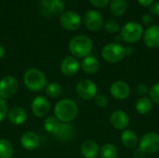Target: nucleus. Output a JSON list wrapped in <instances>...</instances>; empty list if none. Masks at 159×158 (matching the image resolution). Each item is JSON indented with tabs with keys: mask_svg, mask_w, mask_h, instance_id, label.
<instances>
[{
	"mask_svg": "<svg viewBox=\"0 0 159 158\" xmlns=\"http://www.w3.org/2000/svg\"><path fill=\"white\" fill-rule=\"evenodd\" d=\"M55 117L61 123H70L78 114L76 103L70 99H62L58 102L54 107Z\"/></svg>",
	"mask_w": 159,
	"mask_h": 158,
	"instance_id": "obj_1",
	"label": "nucleus"
},
{
	"mask_svg": "<svg viewBox=\"0 0 159 158\" xmlns=\"http://www.w3.org/2000/svg\"><path fill=\"white\" fill-rule=\"evenodd\" d=\"M92 41L87 35H76L69 42V50L75 58H85L92 50Z\"/></svg>",
	"mask_w": 159,
	"mask_h": 158,
	"instance_id": "obj_2",
	"label": "nucleus"
},
{
	"mask_svg": "<svg viewBox=\"0 0 159 158\" xmlns=\"http://www.w3.org/2000/svg\"><path fill=\"white\" fill-rule=\"evenodd\" d=\"M23 82L26 88L34 92L42 91L47 86V78L45 74L35 68H31L25 72Z\"/></svg>",
	"mask_w": 159,
	"mask_h": 158,
	"instance_id": "obj_3",
	"label": "nucleus"
},
{
	"mask_svg": "<svg viewBox=\"0 0 159 158\" xmlns=\"http://www.w3.org/2000/svg\"><path fill=\"white\" fill-rule=\"evenodd\" d=\"M120 35L126 43L133 44L138 42L143 35V28L137 21H129L123 25Z\"/></svg>",
	"mask_w": 159,
	"mask_h": 158,
	"instance_id": "obj_4",
	"label": "nucleus"
},
{
	"mask_svg": "<svg viewBox=\"0 0 159 158\" xmlns=\"http://www.w3.org/2000/svg\"><path fill=\"white\" fill-rule=\"evenodd\" d=\"M102 56L107 62L116 63L124 59L126 56L125 47L121 44L113 42L105 45L102 49Z\"/></svg>",
	"mask_w": 159,
	"mask_h": 158,
	"instance_id": "obj_5",
	"label": "nucleus"
},
{
	"mask_svg": "<svg viewBox=\"0 0 159 158\" xmlns=\"http://www.w3.org/2000/svg\"><path fill=\"white\" fill-rule=\"evenodd\" d=\"M139 149L143 154H155L159 151V134L148 132L144 134L139 142Z\"/></svg>",
	"mask_w": 159,
	"mask_h": 158,
	"instance_id": "obj_6",
	"label": "nucleus"
},
{
	"mask_svg": "<svg viewBox=\"0 0 159 158\" xmlns=\"http://www.w3.org/2000/svg\"><path fill=\"white\" fill-rule=\"evenodd\" d=\"M77 95L86 101L94 99L97 96V86L90 79H82L76 85Z\"/></svg>",
	"mask_w": 159,
	"mask_h": 158,
	"instance_id": "obj_7",
	"label": "nucleus"
},
{
	"mask_svg": "<svg viewBox=\"0 0 159 158\" xmlns=\"http://www.w3.org/2000/svg\"><path fill=\"white\" fill-rule=\"evenodd\" d=\"M19 88L18 80L12 75L4 76L0 80V97L4 100L9 99L15 95Z\"/></svg>",
	"mask_w": 159,
	"mask_h": 158,
	"instance_id": "obj_8",
	"label": "nucleus"
},
{
	"mask_svg": "<svg viewBox=\"0 0 159 158\" xmlns=\"http://www.w3.org/2000/svg\"><path fill=\"white\" fill-rule=\"evenodd\" d=\"M60 22L64 29L68 31H75L81 25V18L76 12L69 10L61 14Z\"/></svg>",
	"mask_w": 159,
	"mask_h": 158,
	"instance_id": "obj_9",
	"label": "nucleus"
},
{
	"mask_svg": "<svg viewBox=\"0 0 159 158\" xmlns=\"http://www.w3.org/2000/svg\"><path fill=\"white\" fill-rule=\"evenodd\" d=\"M32 112L37 117H45L50 111V103L44 96H37L32 102Z\"/></svg>",
	"mask_w": 159,
	"mask_h": 158,
	"instance_id": "obj_10",
	"label": "nucleus"
},
{
	"mask_svg": "<svg viewBox=\"0 0 159 158\" xmlns=\"http://www.w3.org/2000/svg\"><path fill=\"white\" fill-rule=\"evenodd\" d=\"M85 24L90 31H99L103 24V19L102 14L95 9H90L85 14Z\"/></svg>",
	"mask_w": 159,
	"mask_h": 158,
	"instance_id": "obj_11",
	"label": "nucleus"
},
{
	"mask_svg": "<svg viewBox=\"0 0 159 158\" xmlns=\"http://www.w3.org/2000/svg\"><path fill=\"white\" fill-rule=\"evenodd\" d=\"M143 42L150 48L159 47V25L153 24L143 32Z\"/></svg>",
	"mask_w": 159,
	"mask_h": 158,
	"instance_id": "obj_12",
	"label": "nucleus"
},
{
	"mask_svg": "<svg viewBox=\"0 0 159 158\" xmlns=\"http://www.w3.org/2000/svg\"><path fill=\"white\" fill-rule=\"evenodd\" d=\"M110 93L115 99L123 101L129 96L130 88L128 83L124 81H116L110 87Z\"/></svg>",
	"mask_w": 159,
	"mask_h": 158,
	"instance_id": "obj_13",
	"label": "nucleus"
},
{
	"mask_svg": "<svg viewBox=\"0 0 159 158\" xmlns=\"http://www.w3.org/2000/svg\"><path fill=\"white\" fill-rule=\"evenodd\" d=\"M112 126L118 130H125L129 125V117L128 114L122 110H116L110 116Z\"/></svg>",
	"mask_w": 159,
	"mask_h": 158,
	"instance_id": "obj_14",
	"label": "nucleus"
},
{
	"mask_svg": "<svg viewBox=\"0 0 159 158\" xmlns=\"http://www.w3.org/2000/svg\"><path fill=\"white\" fill-rule=\"evenodd\" d=\"M79 68H80L79 61H77L76 58L72 56L66 57L61 64V71L66 76L75 75L78 72Z\"/></svg>",
	"mask_w": 159,
	"mask_h": 158,
	"instance_id": "obj_15",
	"label": "nucleus"
},
{
	"mask_svg": "<svg viewBox=\"0 0 159 158\" xmlns=\"http://www.w3.org/2000/svg\"><path fill=\"white\" fill-rule=\"evenodd\" d=\"M20 145L25 149V150H34L39 146V137L37 136L36 133L28 131L25 132L20 139Z\"/></svg>",
	"mask_w": 159,
	"mask_h": 158,
	"instance_id": "obj_16",
	"label": "nucleus"
},
{
	"mask_svg": "<svg viewBox=\"0 0 159 158\" xmlns=\"http://www.w3.org/2000/svg\"><path fill=\"white\" fill-rule=\"evenodd\" d=\"M80 152L85 158H96L99 155L100 149L95 141L87 140L81 144Z\"/></svg>",
	"mask_w": 159,
	"mask_h": 158,
	"instance_id": "obj_17",
	"label": "nucleus"
},
{
	"mask_svg": "<svg viewBox=\"0 0 159 158\" xmlns=\"http://www.w3.org/2000/svg\"><path fill=\"white\" fill-rule=\"evenodd\" d=\"M7 117L10 123L14 125H21L27 119V113L21 107H13L7 113Z\"/></svg>",
	"mask_w": 159,
	"mask_h": 158,
	"instance_id": "obj_18",
	"label": "nucleus"
},
{
	"mask_svg": "<svg viewBox=\"0 0 159 158\" xmlns=\"http://www.w3.org/2000/svg\"><path fill=\"white\" fill-rule=\"evenodd\" d=\"M42 7L46 13L61 14L64 11V4L61 0H43Z\"/></svg>",
	"mask_w": 159,
	"mask_h": 158,
	"instance_id": "obj_19",
	"label": "nucleus"
},
{
	"mask_svg": "<svg viewBox=\"0 0 159 158\" xmlns=\"http://www.w3.org/2000/svg\"><path fill=\"white\" fill-rule=\"evenodd\" d=\"M74 134H75V130H74L72 125H70L69 123H61V122L54 136L60 141L68 142L74 137Z\"/></svg>",
	"mask_w": 159,
	"mask_h": 158,
	"instance_id": "obj_20",
	"label": "nucleus"
},
{
	"mask_svg": "<svg viewBox=\"0 0 159 158\" xmlns=\"http://www.w3.org/2000/svg\"><path fill=\"white\" fill-rule=\"evenodd\" d=\"M81 69L86 73V74H95L99 68H100V62L97 58L93 56H87L83 59L81 64H80Z\"/></svg>",
	"mask_w": 159,
	"mask_h": 158,
	"instance_id": "obj_21",
	"label": "nucleus"
},
{
	"mask_svg": "<svg viewBox=\"0 0 159 158\" xmlns=\"http://www.w3.org/2000/svg\"><path fill=\"white\" fill-rule=\"evenodd\" d=\"M121 142L129 149H134L139 144L137 134L130 129H125L121 134Z\"/></svg>",
	"mask_w": 159,
	"mask_h": 158,
	"instance_id": "obj_22",
	"label": "nucleus"
},
{
	"mask_svg": "<svg viewBox=\"0 0 159 158\" xmlns=\"http://www.w3.org/2000/svg\"><path fill=\"white\" fill-rule=\"evenodd\" d=\"M135 108L140 115H147L153 109V102L150 100V98H147L145 96L141 97L137 100Z\"/></svg>",
	"mask_w": 159,
	"mask_h": 158,
	"instance_id": "obj_23",
	"label": "nucleus"
},
{
	"mask_svg": "<svg viewBox=\"0 0 159 158\" xmlns=\"http://www.w3.org/2000/svg\"><path fill=\"white\" fill-rule=\"evenodd\" d=\"M128 7L126 0H111L110 2V10L115 16H122Z\"/></svg>",
	"mask_w": 159,
	"mask_h": 158,
	"instance_id": "obj_24",
	"label": "nucleus"
},
{
	"mask_svg": "<svg viewBox=\"0 0 159 158\" xmlns=\"http://www.w3.org/2000/svg\"><path fill=\"white\" fill-rule=\"evenodd\" d=\"M14 148L11 142L6 139L0 140V158H12Z\"/></svg>",
	"mask_w": 159,
	"mask_h": 158,
	"instance_id": "obj_25",
	"label": "nucleus"
},
{
	"mask_svg": "<svg viewBox=\"0 0 159 158\" xmlns=\"http://www.w3.org/2000/svg\"><path fill=\"white\" fill-rule=\"evenodd\" d=\"M45 91H46V94L50 97V98H53V99H56V98H59L61 93H62V88L61 87L56 83V82H51L49 84H48L45 88Z\"/></svg>",
	"mask_w": 159,
	"mask_h": 158,
	"instance_id": "obj_26",
	"label": "nucleus"
},
{
	"mask_svg": "<svg viewBox=\"0 0 159 158\" xmlns=\"http://www.w3.org/2000/svg\"><path fill=\"white\" fill-rule=\"evenodd\" d=\"M60 123L61 122L55 116H48L44 121V128L48 133L54 135L60 126Z\"/></svg>",
	"mask_w": 159,
	"mask_h": 158,
	"instance_id": "obj_27",
	"label": "nucleus"
},
{
	"mask_svg": "<svg viewBox=\"0 0 159 158\" xmlns=\"http://www.w3.org/2000/svg\"><path fill=\"white\" fill-rule=\"evenodd\" d=\"M101 158H117V150L114 144L106 143L101 149Z\"/></svg>",
	"mask_w": 159,
	"mask_h": 158,
	"instance_id": "obj_28",
	"label": "nucleus"
},
{
	"mask_svg": "<svg viewBox=\"0 0 159 158\" xmlns=\"http://www.w3.org/2000/svg\"><path fill=\"white\" fill-rule=\"evenodd\" d=\"M104 28H105V30L108 33L116 34V33H117L120 30V25H119L118 21H116V20L111 19V20L106 21V23L104 25Z\"/></svg>",
	"mask_w": 159,
	"mask_h": 158,
	"instance_id": "obj_29",
	"label": "nucleus"
},
{
	"mask_svg": "<svg viewBox=\"0 0 159 158\" xmlns=\"http://www.w3.org/2000/svg\"><path fill=\"white\" fill-rule=\"evenodd\" d=\"M149 96L153 102L159 104V83L155 84L151 88H149Z\"/></svg>",
	"mask_w": 159,
	"mask_h": 158,
	"instance_id": "obj_30",
	"label": "nucleus"
},
{
	"mask_svg": "<svg viewBox=\"0 0 159 158\" xmlns=\"http://www.w3.org/2000/svg\"><path fill=\"white\" fill-rule=\"evenodd\" d=\"M7 113H8L7 104L6 101L0 97V122L5 120V118L7 116Z\"/></svg>",
	"mask_w": 159,
	"mask_h": 158,
	"instance_id": "obj_31",
	"label": "nucleus"
},
{
	"mask_svg": "<svg viewBox=\"0 0 159 158\" xmlns=\"http://www.w3.org/2000/svg\"><path fill=\"white\" fill-rule=\"evenodd\" d=\"M95 103L97 106L101 107V108H103V107H106V105L108 104V99L105 95L103 94H99L97 95L95 98Z\"/></svg>",
	"mask_w": 159,
	"mask_h": 158,
	"instance_id": "obj_32",
	"label": "nucleus"
},
{
	"mask_svg": "<svg viewBox=\"0 0 159 158\" xmlns=\"http://www.w3.org/2000/svg\"><path fill=\"white\" fill-rule=\"evenodd\" d=\"M136 93L144 97V95L149 93V88L145 84H140L136 87Z\"/></svg>",
	"mask_w": 159,
	"mask_h": 158,
	"instance_id": "obj_33",
	"label": "nucleus"
},
{
	"mask_svg": "<svg viewBox=\"0 0 159 158\" xmlns=\"http://www.w3.org/2000/svg\"><path fill=\"white\" fill-rule=\"evenodd\" d=\"M142 21H143V25H146V26H151V25H153V23H154V19H153V17L150 15V14H143V17H142Z\"/></svg>",
	"mask_w": 159,
	"mask_h": 158,
	"instance_id": "obj_34",
	"label": "nucleus"
},
{
	"mask_svg": "<svg viewBox=\"0 0 159 158\" xmlns=\"http://www.w3.org/2000/svg\"><path fill=\"white\" fill-rule=\"evenodd\" d=\"M89 1L93 6H95L96 7H100V8L105 7L110 3V0H89Z\"/></svg>",
	"mask_w": 159,
	"mask_h": 158,
	"instance_id": "obj_35",
	"label": "nucleus"
},
{
	"mask_svg": "<svg viewBox=\"0 0 159 158\" xmlns=\"http://www.w3.org/2000/svg\"><path fill=\"white\" fill-rule=\"evenodd\" d=\"M149 12L155 16L159 17V1L158 2H154L150 7H149Z\"/></svg>",
	"mask_w": 159,
	"mask_h": 158,
	"instance_id": "obj_36",
	"label": "nucleus"
},
{
	"mask_svg": "<svg viewBox=\"0 0 159 158\" xmlns=\"http://www.w3.org/2000/svg\"><path fill=\"white\" fill-rule=\"evenodd\" d=\"M138 3L143 7H150L155 0H137Z\"/></svg>",
	"mask_w": 159,
	"mask_h": 158,
	"instance_id": "obj_37",
	"label": "nucleus"
},
{
	"mask_svg": "<svg viewBox=\"0 0 159 158\" xmlns=\"http://www.w3.org/2000/svg\"><path fill=\"white\" fill-rule=\"evenodd\" d=\"M125 52H126V55H129V54H131L133 52V49L130 47H125Z\"/></svg>",
	"mask_w": 159,
	"mask_h": 158,
	"instance_id": "obj_38",
	"label": "nucleus"
},
{
	"mask_svg": "<svg viewBox=\"0 0 159 158\" xmlns=\"http://www.w3.org/2000/svg\"><path fill=\"white\" fill-rule=\"evenodd\" d=\"M5 52H6V51H5V48H4V47H3L0 45V59L4 57V55H5Z\"/></svg>",
	"mask_w": 159,
	"mask_h": 158,
	"instance_id": "obj_39",
	"label": "nucleus"
},
{
	"mask_svg": "<svg viewBox=\"0 0 159 158\" xmlns=\"http://www.w3.org/2000/svg\"><path fill=\"white\" fill-rule=\"evenodd\" d=\"M121 39H122V38H121V35H120V34H119V35H117V36L116 37V41H120Z\"/></svg>",
	"mask_w": 159,
	"mask_h": 158,
	"instance_id": "obj_40",
	"label": "nucleus"
}]
</instances>
